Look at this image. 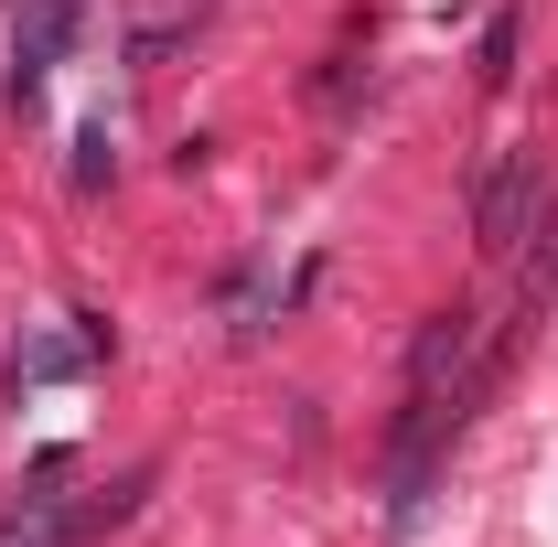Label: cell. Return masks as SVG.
<instances>
[{
	"label": "cell",
	"mask_w": 558,
	"mask_h": 547,
	"mask_svg": "<svg viewBox=\"0 0 558 547\" xmlns=\"http://www.w3.org/2000/svg\"><path fill=\"white\" fill-rule=\"evenodd\" d=\"M537 226H548V172H537V150H505L473 183V247L484 258H526Z\"/></svg>",
	"instance_id": "cell-1"
},
{
	"label": "cell",
	"mask_w": 558,
	"mask_h": 547,
	"mask_svg": "<svg viewBox=\"0 0 558 547\" xmlns=\"http://www.w3.org/2000/svg\"><path fill=\"white\" fill-rule=\"evenodd\" d=\"M473 75H484V86H505V75H515V11L484 33V65H473Z\"/></svg>",
	"instance_id": "cell-2"
},
{
	"label": "cell",
	"mask_w": 558,
	"mask_h": 547,
	"mask_svg": "<svg viewBox=\"0 0 558 547\" xmlns=\"http://www.w3.org/2000/svg\"><path fill=\"white\" fill-rule=\"evenodd\" d=\"M97 183H108V130L75 139V194H97Z\"/></svg>",
	"instance_id": "cell-3"
}]
</instances>
